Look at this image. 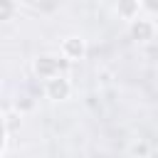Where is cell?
I'll list each match as a JSON object with an SVG mask.
<instances>
[{"label":"cell","instance_id":"1","mask_svg":"<svg viewBox=\"0 0 158 158\" xmlns=\"http://www.w3.org/2000/svg\"><path fill=\"white\" fill-rule=\"evenodd\" d=\"M67 67V62H62V59H57V57H49V54H44V57H40L37 62H35V69H37V74L42 77V79H54V77H59V69H64Z\"/></svg>","mask_w":158,"mask_h":158},{"label":"cell","instance_id":"2","mask_svg":"<svg viewBox=\"0 0 158 158\" xmlns=\"http://www.w3.org/2000/svg\"><path fill=\"white\" fill-rule=\"evenodd\" d=\"M69 91H72V84H69L64 77H54V79H49V81H47V96H49V99H54V101L67 99V96H69Z\"/></svg>","mask_w":158,"mask_h":158},{"label":"cell","instance_id":"3","mask_svg":"<svg viewBox=\"0 0 158 158\" xmlns=\"http://www.w3.org/2000/svg\"><path fill=\"white\" fill-rule=\"evenodd\" d=\"M131 35L138 42H148L153 37V22H148V20H133L131 22Z\"/></svg>","mask_w":158,"mask_h":158},{"label":"cell","instance_id":"4","mask_svg":"<svg viewBox=\"0 0 158 158\" xmlns=\"http://www.w3.org/2000/svg\"><path fill=\"white\" fill-rule=\"evenodd\" d=\"M62 49H64V54H67V57H72V59H79V57L84 54V42H81L79 37H69V40H64Z\"/></svg>","mask_w":158,"mask_h":158},{"label":"cell","instance_id":"5","mask_svg":"<svg viewBox=\"0 0 158 158\" xmlns=\"http://www.w3.org/2000/svg\"><path fill=\"white\" fill-rule=\"evenodd\" d=\"M138 7H141L138 2H121V5H118V12H121V15H126L128 20H136L133 15L138 12Z\"/></svg>","mask_w":158,"mask_h":158},{"label":"cell","instance_id":"6","mask_svg":"<svg viewBox=\"0 0 158 158\" xmlns=\"http://www.w3.org/2000/svg\"><path fill=\"white\" fill-rule=\"evenodd\" d=\"M133 153H141V156H146V153H148V146H146V143H141V146L136 143V146H133Z\"/></svg>","mask_w":158,"mask_h":158},{"label":"cell","instance_id":"7","mask_svg":"<svg viewBox=\"0 0 158 158\" xmlns=\"http://www.w3.org/2000/svg\"><path fill=\"white\" fill-rule=\"evenodd\" d=\"M143 7H148V10H158V2H143Z\"/></svg>","mask_w":158,"mask_h":158}]
</instances>
